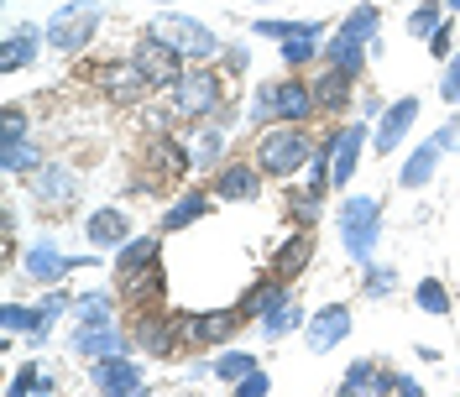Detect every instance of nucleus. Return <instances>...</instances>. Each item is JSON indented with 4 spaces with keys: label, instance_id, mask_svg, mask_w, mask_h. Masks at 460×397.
<instances>
[{
    "label": "nucleus",
    "instance_id": "f704fd0d",
    "mask_svg": "<svg viewBox=\"0 0 460 397\" xmlns=\"http://www.w3.org/2000/svg\"><path fill=\"white\" fill-rule=\"evenodd\" d=\"M324 22H257V37H278V42H293V37H319Z\"/></svg>",
    "mask_w": 460,
    "mask_h": 397
},
{
    "label": "nucleus",
    "instance_id": "c85d7f7f",
    "mask_svg": "<svg viewBox=\"0 0 460 397\" xmlns=\"http://www.w3.org/2000/svg\"><path fill=\"white\" fill-rule=\"evenodd\" d=\"M367 53H372L367 42H350V37L335 31L330 48H324V63H330V68H345V74H361V68H367Z\"/></svg>",
    "mask_w": 460,
    "mask_h": 397
},
{
    "label": "nucleus",
    "instance_id": "bb28decb",
    "mask_svg": "<svg viewBox=\"0 0 460 397\" xmlns=\"http://www.w3.org/2000/svg\"><path fill=\"white\" fill-rule=\"evenodd\" d=\"M257 324H261V335H267V340H283V335H293V330L304 324V313H298V298L288 293L283 304H272V309L261 313Z\"/></svg>",
    "mask_w": 460,
    "mask_h": 397
},
{
    "label": "nucleus",
    "instance_id": "ddd939ff",
    "mask_svg": "<svg viewBox=\"0 0 460 397\" xmlns=\"http://www.w3.org/2000/svg\"><path fill=\"white\" fill-rule=\"evenodd\" d=\"M131 345H137V335H126V330H115V324H79V330H74V350L89 356V361L126 356Z\"/></svg>",
    "mask_w": 460,
    "mask_h": 397
},
{
    "label": "nucleus",
    "instance_id": "f03ea898",
    "mask_svg": "<svg viewBox=\"0 0 460 397\" xmlns=\"http://www.w3.org/2000/svg\"><path fill=\"white\" fill-rule=\"evenodd\" d=\"M382 198L372 194H356V198H345L341 204V215H335V225H341V246L350 261H372L376 251V235H382Z\"/></svg>",
    "mask_w": 460,
    "mask_h": 397
},
{
    "label": "nucleus",
    "instance_id": "09e8293b",
    "mask_svg": "<svg viewBox=\"0 0 460 397\" xmlns=\"http://www.w3.org/2000/svg\"><path fill=\"white\" fill-rule=\"evenodd\" d=\"M220 57H226V68H230V74H246V63H252V53H246L241 42H235V48H220Z\"/></svg>",
    "mask_w": 460,
    "mask_h": 397
},
{
    "label": "nucleus",
    "instance_id": "37998d69",
    "mask_svg": "<svg viewBox=\"0 0 460 397\" xmlns=\"http://www.w3.org/2000/svg\"><path fill=\"white\" fill-rule=\"evenodd\" d=\"M439 100H450V105H460V53L445 57V79H439Z\"/></svg>",
    "mask_w": 460,
    "mask_h": 397
},
{
    "label": "nucleus",
    "instance_id": "f3484780",
    "mask_svg": "<svg viewBox=\"0 0 460 397\" xmlns=\"http://www.w3.org/2000/svg\"><path fill=\"white\" fill-rule=\"evenodd\" d=\"M241 324H246L241 309H204V313H194V324H189V340L194 345H226Z\"/></svg>",
    "mask_w": 460,
    "mask_h": 397
},
{
    "label": "nucleus",
    "instance_id": "7c9ffc66",
    "mask_svg": "<svg viewBox=\"0 0 460 397\" xmlns=\"http://www.w3.org/2000/svg\"><path fill=\"white\" fill-rule=\"evenodd\" d=\"M0 168L11 172V178L16 172H37L42 168V152H37V142H5L0 146Z\"/></svg>",
    "mask_w": 460,
    "mask_h": 397
},
{
    "label": "nucleus",
    "instance_id": "e433bc0d",
    "mask_svg": "<svg viewBox=\"0 0 460 397\" xmlns=\"http://www.w3.org/2000/svg\"><path fill=\"white\" fill-rule=\"evenodd\" d=\"M439 27H445V5H439V0L413 5V16H408V37H434Z\"/></svg>",
    "mask_w": 460,
    "mask_h": 397
},
{
    "label": "nucleus",
    "instance_id": "49530a36",
    "mask_svg": "<svg viewBox=\"0 0 460 397\" xmlns=\"http://www.w3.org/2000/svg\"><path fill=\"white\" fill-rule=\"evenodd\" d=\"M0 319H5V335L31 330V309H27V304H5V313H0Z\"/></svg>",
    "mask_w": 460,
    "mask_h": 397
},
{
    "label": "nucleus",
    "instance_id": "4be33fe9",
    "mask_svg": "<svg viewBox=\"0 0 460 397\" xmlns=\"http://www.w3.org/2000/svg\"><path fill=\"white\" fill-rule=\"evenodd\" d=\"M215 209V194H204V189H189L183 198H172L168 209H163V230H183L194 225V220H204Z\"/></svg>",
    "mask_w": 460,
    "mask_h": 397
},
{
    "label": "nucleus",
    "instance_id": "ea45409f",
    "mask_svg": "<svg viewBox=\"0 0 460 397\" xmlns=\"http://www.w3.org/2000/svg\"><path fill=\"white\" fill-rule=\"evenodd\" d=\"M314 57H324L314 37H293V42H283V63L288 68H304V63H314Z\"/></svg>",
    "mask_w": 460,
    "mask_h": 397
},
{
    "label": "nucleus",
    "instance_id": "393cba45",
    "mask_svg": "<svg viewBox=\"0 0 460 397\" xmlns=\"http://www.w3.org/2000/svg\"><path fill=\"white\" fill-rule=\"evenodd\" d=\"M283 298H288L283 278H261V283H252L246 293H241V304H235V309L246 313V319H261V313L272 309V304H283Z\"/></svg>",
    "mask_w": 460,
    "mask_h": 397
},
{
    "label": "nucleus",
    "instance_id": "c03bdc74",
    "mask_svg": "<svg viewBox=\"0 0 460 397\" xmlns=\"http://www.w3.org/2000/svg\"><path fill=\"white\" fill-rule=\"evenodd\" d=\"M5 142H27V110L22 105H5Z\"/></svg>",
    "mask_w": 460,
    "mask_h": 397
},
{
    "label": "nucleus",
    "instance_id": "58836bf2",
    "mask_svg": "<svg viewBox=\"0 0 460 397\" xmlns=\"http://www.w3.org/2000/svg\"><path fill=\"white\" fill-rule=\"evenodd\" d=\"M246 371H257V356H252V350H226V356H215V376H220V382H241Z\"/></svg>",
    "mask_w": 460,
    "mask_h": 397
},
{
    "label": "nucleus",
    "instance_id": "7ed1b4c3",
    "mask_svg": "<svg viewBox=\"0 0 460 397\" xmlns=\"http://www.w3.org/2000/svg\"><path fill=\"white\" fill-rule=\"evenodd\" d=\"M314 110H319L314 84H304V79H278V84H261L257 89L252 120H293V126H304Z\"/></svg>",
    "mask_w": 460,
    "mask_h": 397
},
{
    "label": "nucleus",
    "instance_id": "a18cd8bd",
    "mask_svg": "<svg viewBox=\"0 0 460 397\" xmlns=\"http://www.w3.org/2000/svg\"><path fill=\"white\" fill-rule=\"evenodd\" d=\"M235 393L241 397H261V393H272V382H267V371H246V376H241V382H235Z\"/></svg>",
    "mask_w": 460,
    "mask_h": 397
},
{
    "label": "nucleus",
    "instance_id": "9b49d317",
    "mask_svg": "<svg viewBox=\"0 0 460 397\" xmlns=\"http://www.w3.org/2000/svg\"><path fill=\"white\" fill-rule=\"evenodd\" d=\"M261 178L267 172L257 168V163H226V168H215V183H209V194L220 198V204H252V198L261 194Z\"/></svg>",
    "mask_w": 460,
    "mask_h": 397
},
{
    "label": "nucleus",
    "instance_id": "3c124183",
    "mask_svg": "<svg viewBox=\"0 0 460 397\" xmlns=\"http://www.w3.org/2000/svg\"><path fill=\"white\" fill-rule=\"evenodd\" d=\"M398 393H402V397H419V393H424V387H419L413 376H402V371H398Z\"/></svg>",
    "mask_w": 460,
    "mask_h": 397
},
{
    "label": "nucleus",
    "instance_id": "4468645a",
    "mask_svg": "<svg viewBox=\"0 0 460 397\" xmlns=\"http://www.w3.org/2000/svg\"><path fill=\"white\" fill-rule=\"evenodd\" d=\"M413 120H419V100H413V94H408V100H398V105H387V110H382V120H376V152H382V157H387V152H398L402 146V137H408V131H413Z\"/></svg>",
    "mask_w": 460,
    "mask_h": 397
},
{
    "label": "nucleus",
    "instance_id": "f8f14e48",
    "mask_svg": "<svg viewBox=\"0 0 460 397\" xmlns=\"http://www.w3.org/2000/svg\"><path fill=\"white\" fill-rule=\"evenodd\" d=\"M361 142H367V120H350V126L335 131V152H330V189H345V183L356 178Z\"/></svg>",
    "mask_w": 460,
    "mask_h": 397
},
{
    "label": "nucleus",
    "instance_id": "a878e982",
    "mask_svg": "<svg viewBox=\"0 0 460 397\" xmlns=\"http://www.w3.org/2000/svg\"><path fill=\"white\" fill-rule=\"evenodd\" d=\"M434 168H439V142H419V146H413V157L402 163L398 183H402V189H424V183L434 178Z\"/></svg>",
    "mask_w": 460,
    "mask_h": 397
},
{
    "label": "nucleus",
    "instance_id": "cd10ccee",
    "mask_svg": "<svg viewBox=\"0 0 460 397\" xmlns=\"http://www.w3.org/2000/svg\"><path fill=\"white\" fill-rule=\"evenodd\" d=\"M152 163H157V168L168 172V178H183V172L194 168V152H183V142L163 131V137L152 142Z\"/></svg>",
    "mask_w": 460,
    "mask_h": 397
},
{
    "label": "nucleus",
    "instance_id": "c756f323",
    "mask_svg": "<svg viewBox=\"0 0 460 397\" xmlns=\"http://www.w3.org/2000/svg\"><path fill=\"white\" fill-rule=\"evenodd\" d=\"M74 309V304H68V293H48V298H42V304H37V309H31V345H42L48 340V330H53V319H63V313Z\"/></svg>",
    "mask_w": 460,
    "mask_h": 397
},
{
    "label": "nucleus",
    "instance_id": "9d476101",
    "mask_svg": "<svg viewBox=\"0 0 460 397\" xmlns=\"http://www.w3.org/2000/svg\"><path fill=\"white\" fill-rule=\"evenodd\" d=\"M74 267H100L94 256H63L53 241H37L27 256H22V272H27L31 283H63Z\"/></svg>",
    "mask_w": 460,
    "mask_h": 397
},
{
    "label": "nucleus",
    "instance_id": "1a4fd4ad",
    "mask_svg": "<svg viewBox=\"0 0 460 397\" xmlns=\"http://www.w3.org/2000/svg\"><path fill=\"white\" fill-rule=\"evenodd\" d=\"M100 89H105V100H115V105H142L146 94H152L146 74L137 68V57H111L100 68Z\"/></svg>",
    "mask_w": 460,
    "mask_h": 397
},
{
    "label": "nucleus",
    "instance_id": "473e14b6",
    "mask_svg": "<svg viewBox=\"0 0 460 397\" xmlns=\"http://www.w3.org/2000/svg\"><path fill=\"white\" fill-rule=\"evenodd\" d=\"M11 397H27V393H53V371H42L37 361H27V366L11 376V387H5Z\"/></svg>",
    "mask_w": 460,
    "mask_h": 397
},
{
    "label": "nucleus",
    "instance_id": "2eb2a0df",
    "mask_svg": "<svg viewBox=\"0 0 460 397\" xmlns=\"http://www.w3.org/2000/svg\"><path fill=\"white\" fill-rule=\"evenodd\" d=\"M94 387L100 393H142L146 387V376H142V366L131 361V356H105V361H94Z\"/></svg>",
    "mask_w": 460,
    "mask_h": 397
},
{
    "label": "nucleus",
    "instance_id": "864d4df0",
    "mask_svg": "<svg viewBox=\"0 0 460 397\" xmlns=\"http://www.w3.org/2000/svg\"><path fill=\"white\" fill-rule=\"evenodd\" d=\"M445 11H460V0H450V5H445Z\"/></svg>",
    "mask_w": 460,
    "mask_h": 397
},
{
    "label": "nucleus",
    "instance_id": "f257e3e1",
    "mask_svg": "<svg viewBox=\"0 0 460 397\" xmlns=\"http://www.w3.org/2000/svg\"><path fill=\"white\" fill-rule=\"evenodd\" d=\"M309 157H314V137L304 126H293V120H272L257 137V168L267 178H278V183L293 178L298 168H309Z\"/></svg>",
    "mask_w": 460,
    "mask_h": 397
},
{
    "label": "nucleus",
    "instance_id": "423d86ee",
    "mask_svg": "<svg viewBox=\"0 0 460 397\" xmlns=\"http://www.w3.org/2000/svg\"><path fill=\"white\" fill-rule=\"evenodd\" d=\"M131 57H137V68L146 74L152 89H172L178 79H183V53L172 48L163 31H142L137 48H131Z\"/></svg>",
    "mask_w": 460,
    "mask_h": 397
},
{
    "label": "nucleus",
    "instance_id": "20e7f679",
    "mask_svg": "<svg viewBox=\"0 0 460 397\" xmlns=\"http://www.w3.org/2000/svg\"><path fill=\"white\" fill-rule=\"evenodd\" d=\"M172 94V110L183 115V120H209V115H220L226 105V94H220V74L199 63V68H183V79L168 89Z\"/></svg>",
    "mask_w": 460,
    "mask_h": 397
},
{
    "label": "nucleus",
    "instance_id": "6e6552de",
    "mask_svg": "<svg viewBox=\"0 0 460 397\" xmlns=\"http://www.w3.org/2000/svg\"><path fill=\"white\" fill-rule=\"evenodd\" d=\"M27 178H31V183H27L31 198H37L42 209H68V204L79 198V189H84V183H79V172L63 168V163H42V168L27 172Z\"/></svg>",
    "mask_w": 460,
    "mask_h": 397
},
{
    "label": "nucleus",
    "instance_id": "dca6fc26",
    "mask_svg": "<svg viewBox=\"0 0 460 397\" xmlns=\"http://www.w3.org/2000/svg\"><path fill=\"white\" fill-rule=\"evenodd\" d=\"M84 235H89V246L115 251V246H126V241H131V215H126V209H115V204H105V209H94V215H89Z\"/></svg>",
    "mask_w": 460,
    "mask_h": 397
},
{
    "label": "nucleus",
    "instance_id": "603ef678",
    "mask_svg": "<svg viewBox=\"0 0 460 397\" xmlns=\"http://www.w3.org/2000/svg\"><path fill=\"white\" fill-rule=\"evenodd\" d=\"M361 120H382V100H376V94L361 105Z\"/></svg>",
    "mask_w": 460,
    "mask_h": 397
},
{
    "label": "nucleus",
    "instance_id": "5701e85b",
    "mask_svg": "<svg viewBox=\"0 0 460 397\" xmlns=\"http://www.w3.org/2000/svg\"><path fill=\"white\" fill-rule=\"evenodd\" d=\"M356 79H361V74H345V68H330V63H324V74L314 79L319 110H341L345 100H350V89H356Z\"/></svg>",
    "mask_w": 460,
    "mask_h": 397
},
{
    "label": "nucleus",
    "instance_id": "6ab92c4d",
    "mask_svg": "<svg viewBox=\"0 0 460 397\" xmlns=\"http://www.w3.org/2000/svg\"><path fill=\"white\" fill-rule=\"evenodd\" d=\"M120 293H126V304H137V309H163V304H157V293H163V261L137 267V272H120Z\"/></svg>",
    "mask_w": 460,
    "mask_h": 397
},
{
    "label": "nucleus",
    "instance_id": "c9c22d12",
    "mask_svg": "<svg viewBox=\"0 0 460 397\" xmlns=\"http://www.w3.org/2000/svg\"><path fill=\"white\" fill-rule=\"evenodd\" d=\"M79 324H115V304L111 293H79Z\"/></svg>",
    "mask_w": 460,
    "mask_h": 397
},
{
    "label": "nucleus",
    "instance_id": "de8ad7c7",
    "mask_svg": "<svg viewBox=\"0 0 460 397\" xmlns=\"http://www.w3.org/2000/svg\"><path fill=\"white\" fill-rule=\"evenodd\" d=\"M434 142H439V152H456L460 146V115H450V120L434 131Z\"/></svg>",
    "mask_w": 460,
    "mask_h": 397
},
{
    "label": "nucleus",
    "instance_id": "a211bd4d",
    "mask_svg": "<svg viewBox=\"0 0 460 397\" xmlns=\"http://www.w3.org/2000/svg\"><path fill=\"white\" fill-rule=\"evenodd\" d=\"M345 335H350V309H345V304H330V309H319L314 319H309V350H314V356L335 350Z\"/></svg>",
    "mask_w": 460,
    "mask_h": 397
},
{
    "label": "nucleus",
    "instance_id": "a19ab883",
    "mask_svg": "<svg viewBox=\"0 0 460 397\" xmlns=\"http://www.w3.org/2000/svg\"><path fill=\"white\" fill-rule=\"evenodd\" d=\"M361 287H367V293H372V298H387V293H393V287H398V278H393V267H367V272H361Z\"/></svg>",
    "mask_w": 460,
    "mask_h": 397
},
{
    "label": "nucleus",
    "instance_id": "8fccbe9b",
    "mask_svg": "<svg viewBox=\"0 0 460 397\" xmlns=\"http://www.w3.org/2000/svg\"><path fill=\"white\" fill-rule=\"evenodd\" d=\"M450 42H456V31H450V27H439V31H434V37H429L434 57H450Z\"/></svg>",
    "mask_w": 460,
    "mask_h": 397
},
{
    "label": "nucleus",
    "instance_id": "412c9836",
    "mask_svg": "<svg viewBox=\"0 0 460 397\" xmlns=\"http://www.w3.org/2000/svg\"><path fill=\"white\" fill-rule=\"evenodd\" d=\"M42 42H48V31H37V27H16L5 42H0V68L5 74H16V68H27L31 57L42 53Z\"/></svg>",
    "mask_w": 460,
    "mask_h": 397
},
{
    "label": "nucleus",
    "instance_id": "39448f33",
    "mask_svg": "<svg viewBox=\"0 0 460 397\" xmlns=\"http://www.w3.org/2000/svg\"><path fill=\"white\" fill-rule=\"evenodd\" d=\"M94 31H100V5L94 0H68V5H58L53 22H48V42L63 57H74L94 42Z\"/></svg>",
    "mask_w": 460,
    "mask_h": 397
},
{
    "label": "nucleus",
    "instance_id": "2f4dec72",
    "mask_svg": "<svg viewBox=\"0 0 460 397\" xmlns=\"http://www.w3.org/2000/svg\"><path fill=\"white\" fill-rule=\"evenodd\" d=\"M220 157H226V131L220 126H204L199 137H194V163L199 168H220Z\"/></svg>",
    "mask_w": 460,
    "mask_h": 397
},
{
    "label": "nucleus",
    "instance_id": "0eeeda50",
    "mask_svg": "<svg viewBox=\"0 0 460 397\" xmlns=\"http://www.w3.org/2000/svg\"><path fill=\"white\" fill-rule=\"evenodd\" d=\"M152 31H163L172 48H178L183 57H194V63L220 57V37L204 27V22H194V16H157V22H152Z\"/></svg>",
    "mask_w": 460,
    "mask_h": 397
},
{
    "label": "nucleus",
    "instance_id": "72a5a7b5",
    "mask_svg": "<svg viewBox=\"0 0 460 397\" xmlns=\"http://www.w3.org/2000/svg\"><path fill=\"white\" fill-rule=\"evenodd\" d=\"M376 382H382V366H372V361H350V371L341 376V393H345V397L376 393Z\"/></svg>",
    "mask_w": 460,
    "mask_h": 397
},
{
    "label": "nucleus",
    "instance_id": "aec40b11",
    "mask_svg": "<svg viewBox=\"0 0 460 397\" xmlns=\"http://www.w3.org/2000/svg\"><path fill=\"white\" fill-rule=\"evenodd\" d=\"M309 261H314V230L304 225L298 235H293V241H283V251L272 256V278L293 283V278H298V272H304Z\"/></svg>",
    "mask_w": 460,
    "mask_h": 397
},
{
    "label": "nucleus",
    "instance_id": "4c0bfd02",
    "mask_svg": "<svg viewBox=\"0 0 460 397\" xmlns=\"http://www.w3.org/2000/svg\"><path fill=\"white\" fill-rule=\"evenodd\" d=\"M413 304L424 313H450V287L439 283V278H424V283L413 287Z\"/></svg>",
    "mask_w": 460,
    "mask_h": 397
},
{
    "label": "nucleus",
    "instance_id": "b1692460",
    "mask_svg": "<svg viewBox=\"0 0 460 397\" xmlns=\"http://www.w3.org/2000/svg\"><path fill=\"white\" fill-rule=\"evenodd\" d=\"M163 256V235H131L126 246H115V272H137V267H152Z\"/></svg>",
    "mask_w": 460,
    "mask_h": 397
},
{
    "label": "nucleus",
    "instance_id": "79ce46f5",
    "mask_svg": "<svg viewBox=\"0 0 460 397\" xmlns=\"http://www.w3.org/2000/svg\"><path fill=\"white\" fill-rule=\"evenodd\" d=\"M288 209H293V220H298V225H314V220H319V194H314V189L288 194Z\"/></svg>",
    "mask_w": 460,
    "mask_h": 397
}]
</instances>
